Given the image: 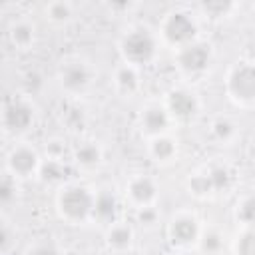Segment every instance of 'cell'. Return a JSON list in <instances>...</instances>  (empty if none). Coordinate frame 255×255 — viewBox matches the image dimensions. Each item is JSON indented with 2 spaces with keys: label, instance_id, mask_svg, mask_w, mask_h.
<instances>
[{
  "label": "cell",
  "instance_id": "obj_23",
  "mask_svg": "<svg viewBox=\"0 0 255 255\" xmlns=\"http://www.w3.org/2000/svg\"><path fill=\"white\" fill-rule=\"evenodd\" d=\"M191 185H193V189H195L197 193H203V191H207L209 187H213V185H211V179H209V175H207V177H195Z\"/></svg>",
  "mask_w": 255,
  "mask_h": 255
},
{
  "label": "cell",
  "instance_id": "obj_26",
  "mask_svg": "<svg viewBox=\"0 0 255 255\" xmlns=\"http://www.w3.org/2000/svg\"><path fill=\"white\" fill-rule=\"evenodd\" d=\"M215 131H217L219 135H227V133L231 131V126H229L227 122H217V124H215Z\"/></svg>",
  "mask_w": 255,
  "mask_h": 255
},
{
  "label": "cell",
  "instance_id": "obj_24",
  "mask_svg": "<svg viewBox=\"0 0 255 255\" xmlns=\"http://www.w3.org/2000/svg\"><path fill=\"white\" fill-rule=\"evenodd\" d=\"M50 12H52L54 18H66V16H68V6H64V4H54V6L50 8Z\"/></svg>",
  "mask_w": 255,
  "mask_h": 255
},
{
  "label": "cell",
  "instance_id": "obj_12",
  "mask_svg": "<svg viewBox=\"0 0 255 255\" xmlns=\"http://www.w3.org/2000/svg\"><path fill=\"white\" fill-rule=\"evenodd\" d=\"M131 193L135 199L139 201H147L151 195H153V185L149 179H137L133 185H131Z\"/></svg>",
  "mask_w": 255,
  "mask_h": 255
},
{
  "label": "cell",
  "instance_id": "obj_20",
  "mask_svg": "<svg viewBox=\"0 0 255 255\" xmlns=\"http://www.w3.org/2000/svg\"><path fill=\"white\" fill-rule=\"evenodd\" d=\"M241 217H243L245 221L255 223V197H251V199H247V201L243 203V207H241Z\"/></svg>",
  "mask_w": 255,
  "mask_h": 255
},
{
  "label": "cell",
  "instance_id": "obj_13",
  "mask_svg": "<svg viewBox=\"0 0 255 255\" xmlns=\"http://www.w3.org/2000/svg\"><path fill=\"white\" fill-rule=\"evenodd\" d=\"M96 211H98V215H102V217H112L114 211H116V201H114V197H112L110 193H102V195L98 197V201H96Z\"/></svg>",
  "mask_w": 255,
  "mask_h": 255
},
{
  "label": "cell",
  "instance_id": "obj_9",
  "mask_svg": "<svg viewBox=\"0 0 255 255\" xmlns=\"http://www.w3.org/2000/svg\"><path fill=\"white\" fill-rule=\"evenodd\" d=\"M195 231H197V229H195V223L189 221V219H179V221H175L173 227H171V235H173V239L179 241V243L191 241V239L195 237Z\"/></svg>",
  "mask_w": 255,
  "mask_h": 255
},
{
  "label": "cell",
  "instance_id": "obj_27",
  "mask_svg": "<svg viewBox=\"0 0 255 255\" xmlns=\"http://www.w3.org/2000/svg\"><path fill=\"white\" fill-rule=\"evenodd\" d=\"M203 245H205V249H215V247L219 245V239H217V235H207Z\"/></svg>",
  "mask_w": 255,
  "mask_h": 255
},
{
  "label": "cell",
  "instance_id": "obj_6",
  "mask_svg": "<svg viewBox=\"0 0 255 255\" xmlns=\"http://www.w3.org/2000/svg\"><path fill=\"white\" fill-rule=\"evenodd\" d=\"M179 60H181L183 68L195 72V70H201V68L207 64V60H209V52H207V48L201 46V44H197V46H189V48L183 50V54H181Z\"/></svg>",
  "mask_w": 255,
  "mask_h": 255
},
{
  "label": "cell",
  "instance_id": "obj_18",
  "mask_svg": "<svg viewBox=\"0 0 255 255\" xmlns=\"http://www.w3.org/2000/svg\"><path fill=\"white\" fill-rule=\"evenodd\" d=\"M110 241L116 243V245H126L129 241V231L126 227H118L110 233Z\"/></svg>",
  "mask_w": 255,
  "mask_h": 255
},
{
  "label": "cell",
  "instance_id": "obj_8",
  "mask_svg": "<svg viewBox=\"0 0 255 255\" xmlns=\"http://www.w3.org/2000/svg\"><path fill=\"white\" fill-rule=\"evenodd\" d=\"M10 163H12V167H14L16 171L28 173V171H32L34 165H36V155H34L30 149H18V151H14Z\"/></svg>",
  "mask_w": 255,
  "mask_h": 255
},
{
  "label": "cell",
  "instance_id": "obj_21",
  "mask_svg": "<svg viewBox=\"0 0 255 255\" xmlns=\"http://www.w3.org/2000/svg\"><path fill=\"white\" fill-rule=\"evenodd\" d=\"M153 151H155V155H159V157H167V155L173 151V145H171V141H167V139H157L155 145H153Z\"/></svg>",
  "mask_w": 255,
  "mask_h": 255
},
{
  "label": "cell",
  "instance_id": "obj_10",
  "mask_svg": "<svg viewBox=\"0 0 255 255\" xmlns=\"http://www.w3.org/2000/svg\"><path fill=\"white\" fill-rule=\"evenodd\" d=\"M86 80H88V72L80 64H74V66L66 68V72H64V82L70 88H80L86 84Z\"/></svg>",
  "mask_w": 255,
  "mask_h": 255
},
{
  "label": "cell",
  "instance_id": "obj_15",
  "mask_svg": "<svg viewBox=\"0 0 255 255\" xmlns=\"http://www.w3.org/2000/svg\"><path fill=\"white\" fill-rule=\"evenodd\" d=\"M98 157H100V153L94 145H84L78 149V159L82 163H94V161H98Z\"/></svg>",
  "mask_w": 255,
  "mask_h": 255
},
{
  "label": "cell",
  "instance_id": "obj_7",
  "mask_svg": "<svg viewBox=\"0 0 255 255\" xmlns=\"http://www.w3.org/2000/svg\"><path fill=\"white\" fill-rule=\"evenodd\" d=\"M169 106H171V110H173L177 116H189V114L195 110L193 98H191L189 94H185V92H175V94H171Z\"/></svg>",
  "mask_w": 255,
  "mask_h": 255
},
{
  "label": "cell",
  "instance_id": "obj_28",
  "mask_svg": "<svg viewBox=\"0 0 255 255\" xmlns=\"http://www.w3.org/2000/svg\"><path fill=\"white\" fill-rule=\"evenodd\" d=\"M32 255H58L54 249H50V247H40V249H36Z\"/></svg>",
  "mask_w": 255,
  "mask_h": 255
},
{
  "label": "cell",
  "instance_id": "obj_4",
  "mask_svg": "<svg viewBox=\"0 0 255 255\" xmlns=\"http://www.w3.org/2000/svg\"><path fill=\"white\" fill-rule=\"evenodd\" d=\"M193 30H195V26H193V22H191L185 14H173V16L167 20V26H165L167 36H169L171 40H175V42L187 40L189 36H193Z\"/></svg>",
  "mask_w": 255,
  "mask_h": 255
},
{
  "label": "cell",
  "instance_id": "obj_3",
  "mask_svg": "<svg viewBox=\"0 0 255 255\" xmlns=\"http://www.w3.org/2000/svg\"><path fill=\"white\" fill-rule=\"evenodd\" d=\"M231 90L239 98L251 100L255 98V68L253 66H241L231 76Z\"/></svg>",
  "mask_w": 255,
  "mask_h": 255
},
{
  "label": "cell",
  "instance_id": "obj_25",
  "mask_svg": "<svg viewBox=\"0 0 255 255\" xmlns=\"http://www.w3.org/2000/svg\"><path fill=\"white\" fill-rule=\"evenodd\" d=\"M0 197H2L4 201H8V199L12 197V183H10L8 179H4L2 185H0Z\"/></svg>",
  "mask_w": 255,
  "mask_h": 255
},
{
  "label": "cell",
  "instance_id": "obj_5",
  "mask_svg": "<svg viewBox=\"0 0 255 255\" xmlns=\"http://www.w3.org/2000/svg\"><path fill=\"white\" fill-rule=\"evenodd\" d=\"M4 120H6V126L8 128H12V129H24L32 122V112H30L28 106H24L20 102H14V104H10L6 108Z\"/></svg>",
  "mask_w": 255,
  "mask_h": 255
},
{
  "label": "cell",
  "instance_id": "obj_14",
  "mask_svg": "<svg viewBox=\"0 0 255 255\" xmlns=\"http://www.w3.org/2000/svg\"><path fill=\"white\" fill-rule=\"evenodd\" d=\"M239 255H255V231H249L239 241Z\"/></svg>",
  "mask_w": 255,
  "mask_h": 255
},
{
  "label": "cell",
  "instance_id": "obj_16",
  "mask_svg": "<svg viewBox=\"0 0 255 255\" xmlns=\"http://www.w3.org/2000/svg\"><path fill=\"white\" fill-rule=\"evenodd\" d=\"M12 38H14L18 44H28V42L32 40V30H30L28 26L20 24V26H16V28L12 30Z\"/></svg>",
  "mask_w": 255,
  "mask_h": 255
},
{
  "label": "cell",
  "instance_id": "obj_11",
  "mask_svg": "<svg viewBox=\"0 0 255 255\" xmlns=\"http://www.w3.org/2000/svg\"><path fill=\"white\" fill-rule=\"evenodd\" d=\"M143 122H145L147 129H151V131H157V129L165 128V124H167V118H165V114H163L161 110H149V112L145 114Z\"/></svg>",
  "mask_w": 255,
  "mask_h": 255
},
{
  "label": "cell",
  "instance_id": "obj_1",
  "mask_svg": "<svg viewBox=\"0 0 255 255\" xmlns=\"http://www.w3.org/2000/svg\"><path fill=\"white\" fill-rule=\"evenodd\" d=\"M60 203H62V209H64L70 217H82V215H86L88 209L92 207V197L88 195L86 189H82V187H72V189H68V191L62 195Z\"/></svg>",
  "mask_w": 255,
  "mask_h": 255
},
{
  "label": "cell",
  "instance_id": "obj_19",
  "mask_svg": "<svg viewBox=\"0 0 255 255\" xmlns=\"http://www.w3.org/2000/svg\"><path fill=\"white\" fill-rule=\"evenodd\" d=\"M62 167L56 163V161H48L46 165H44V177L46 179H60L62 177Z\"/></svg>",
  "mask_w": 255,
  "mask_h": 255
},
{
  "label": "cell",
  "instance_id": "obj_22",
  "mask_svg": "<svg viewBox=\"0 0 255 255\" xmlns=\"http://www.w3.org/2000/svg\"><path fill=\"white\" fill-rule=\"evenodd\" d=\"M209 179H211V185L213 187H223L227 183V173L223 169H213L211 175H209Z\"/></svg>",
  "mask_w": 255,
  "mask_h": 255
},
{
  "label": "cell",
  "instance_id": "obj_2",
  "mask_svg": "<svg viewBox=\"0 0 255 255\" xmlns=\"http://www.w3.org/2000/svg\"><path fill=\"white\" fill-rule=\"evenodd\" d=\"M124 52L129 60H135V62H143L151 56L153 52V42L151 38L145 34V32H133L126 38L124 42Z\"/></svg>",
  "mask_w": 255,
  "mask_h": 255
},
{
  "label": "cell",
  "instance_id": "obj_17",
  "mask_svg": "<svg viewBox=\"0 0 255 255\" xmlns=\"http://www.w3.org/2000/svg\"><path fill=\"white\" fill-rule=\"evenodd\" d=\"M118 80H120L122 88H128V90H129V88H133V86H135V74H133V70H129V68L120 70Z\"/></svg>",
  "mask_w": 255,
  "mask_h": 255
}]
</instances>
